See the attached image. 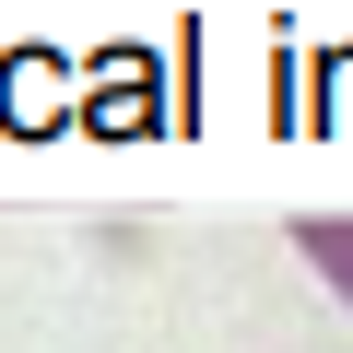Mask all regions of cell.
Wrapping results in <instances>:
<instances>
[{
  "label": "cell",
  "mask_w": 353,
  "mask_h": 353,
  "mask_svg": "<svg viewBox=\"0 0 353 353\" xmlns=\"http://www.w3.org/2000/svg\"><path fill=\"white\" fill-rule=\"evenodd\" d=\"M283 236H294V259H306V271H318V283L353 306V212H294Z\"/></svg>",
  "instance_id": "1"
}]
</instances>
